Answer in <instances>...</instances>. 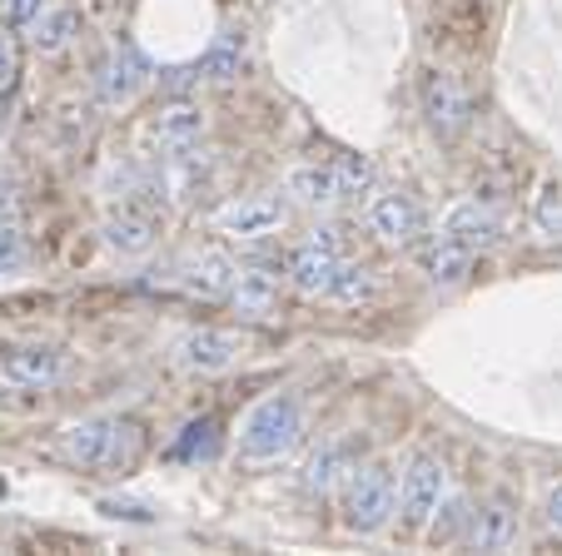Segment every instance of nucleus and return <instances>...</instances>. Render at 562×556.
I'll return each instance as SVG.
<instances>
[{
    "mask_svg": "<svg viewBox=\"0 0 562 556\" xmlns=\"http://www.w3.org/2000/svg\"><path fill=\"white\" fill-rule=\"evenodd\" d=\"M548 517H552V526H558V532H562V487H558V492H552V502H548Z\"/></svg>",
    "mask_w": 562,
    "mask_h": 556,
    "instance_id": "obj_30",
    "label": "nucleus"
},
{
    "mask_svg": "<svg viewBox=\"0 0 562 556\" xmlns=\"http://www.w3.org/2000/svg\"><path fill=\"white\" fill-rule=\"evenodd\" d=\"M393 512V477L389 467H363L349 477V526L353 532H379Z\"/></svg>",
    "mask_w": 562,
    "mask_h": 556,
    "instance_id": "obj_7",
    "label": "nucleus"
},
{
    "mask_svg": "<svg viewBox=\"0 0 562 556\" xmlns=\"http://www.w3.org/2000/svg\"><path fill=\"white\" fill-rule=\"evenodd\" d=\"M65 348L55 343H15L0 348V378L15 388H55L65 378Z\"/></svg>",
    "mask_w": 562,
    "mask_h": 556,
    "instance_id": "obj_4",
    "label": "nucleus"
},
{
    "mask_svg": "<svg viewBox=\"0 0 562 556\" xmlns=\"http://www.w3.org/2000/svg\"><path fill=\"white\" fill-rule=\"evenodd\" d=\"M65 452L90 473H125L145 452V428L130 418H90L80 428H70Z\"/></svg>",
    "mask_w": 562,
    "mask_h": 556,
    "instance_id": "obj_1",
    "label": "nucleus"
},
{
    "mask_svg": "<svg viewBox=\"0 0 562 556\" xmlns=\"http://www.w3.org/2000/svg\"><path fill=\"white\" fill-rule=\"evenodd\" d=\"M349 473V457H344V447H324L314 462H308V473H304V487L308 492H329L339 477Z\"/></svg>",
    "mask_w": 562,
    "mask_h": 556,
    "instance_id": "obj_22",
    "label": "nucleus"
},
{
    "mask_svg": "<svg viewBox=\"0 0 562 556\" xmlns=\"http://www.w3.org/2000/svg\"><path fill=\"white\" fill-rule=\"evenodd\" d=\"M25 259V243L15 229H0V269H15V263Z\"/></svg>",
    "mask_w": 562,
    "mask_h": 556,
    "instance_id": "obj_29",
    "label": "nucleus"
},
{
    "mask_svg": "<svg viewBox=\"0 0 562 556\" xmlns=\"http://www.w3.org/2000/svg\"><path fill=\"white\" fill-rule=\"evenodd\" d=\"M424 273H428V284H438V288H453V284H463L468 273H473V249H463L458 239H438V243H428L424 249Z\"/></svg>",
    "mask_w": 562,
    "mask_h": 556,
    "instance_id": "obj_17",
    "label": "nucleus"
},
{
    "mask_svg": "<svg viewBox=\"0 0 562 556\" xmlns=\"http://www.w3.org/2000/svg\"><path fill=\"white\" fill-rule=\"evenodd\" d=\"M344 263H349V259H344L339 229H318L314 239L294 249V259H289V279H294L299 294L329 298V288H334V279H339Z\"/></svg>",
    "mask_w": 562,
    "mask_h": 556,
    "instance_id": "obj_3",
    "label": "nucleus"
},
{
    "mask_svg": "<svg viewBox=\"0 0 562 556\" xmlns=\"http://www.w3.org/2000/svg\"><path fill=\"white\" fill-rule=\"evenodd\" d=\"M468 517H473V512H468V502H448L443 507V522H434V542H453V536L468 526Z\"/></svg>",
    "mask_w": 562,
    "mask_h": 556,
    "instance_id": "obj_27",
    "label": "nucleus"
},
{
    "mask_svg": "<svg viewBox=\"0 0 562 556\" xmlns=\"http://www.w3.org/2000/svg\"><path fill=\"white\" fill-rule=\"evenodd\" d=\"M180 284L190 288V294L220 298V294H229V284H234V263L224 259V253H214V249L190 253V259L180 263Z\"/></svg>",
    "mask_w": 562,
    "mask_h": 556,
    "instance_id": "obj_15",
    "label": "nucleus"
},
{
    "mask_svg": "<svg viewBox=\"0 0 562 556\" xmlns=\"http://www.w3.org/2000/svg\"><path fill=\"white\" fill-rule=\"evenodd\" d=\"M443 234L477 253V249H493V243L503 239V219L493 209H483V204H458V209L448 214Z\"/></svg>",
    "mask_w": 562,
    "mask_h": 556,
    "instance_id": "obj_14",
    "label": "nucleus"
},
{
    "mask_svg": "<svg viewBox=\"0 0 562 556\" xmlns=\"http://www.w3.org/2000/svg\"><path fill=\"white\" fill-rule=\"evenodd\" d=\"M532 219H538V229L548 234V239H562V184L558 179H548L542 194L532 200Z\"/></svg>",
    "mask_w": 562,
    "mask_h": 556,
    "instance_id": "obj_23",
    "label": "nucleus"
},
{
    "mask_svg": "<svg viewBox=\"0 0 562 556\" xmlns=\"http://www.w3.org/2000/svg\"><path fill=\"white\" fill-rule=\"evenodd\" d=\"M518 542V512H513V502H488L483 512L468 517V546L473 552H508V546Z\"/></svg>",
    "mask_w": 562,
    "mask_h": 556,
    "instance_id": "obj_12",
    "label": "nucleus"
},
{
    "mask_svg": "<svg viewBox=\"0 0 562 556\" xmlns=\"http://www.w3.org/2000/svg\"><path fill=\"white\" fill-rule=\"evenodd\" d=\"M329 298H339V304H363V298H373V273L359 269V263H344Z\"/></svg>",
    "mask_w": 562,
    "mask_h": 556,
    "instance_id": "obj_24",
    "label": "nucleus"
},
{
    "mask_svg": "<svg viewBox=\"0 0 562 556\" xmlns=\"http://www.w3.org/2000/svg\"><path fill=\"white\" fill-rule=\"evenodd\" d=\"M443 492H448L443 462L414 457V462H408V473H404V487H398V512H404V522H408V526H424L428 517L438 512Z\"/></svg>",
    "mask_w": 562,
    "mask_h": 556,
    "instance_id": "obj_6",
    "label": "nucleus"
},
{
    "mask_svg": "<svg viewBox=\"0 0 562 556\" xmlns=\"http://www.w3.org/2000/svg\"><path fill=\"white\" fill-rule=\"evenodd\" d=\"M190 452H214V422L210 418L184 428V442L175 447V457H190Z\"/></svg>",
    "mask_w": 562,
    "mask_h": 556,
    "instance_id": "obj_26",
    "label": "nucleus"
},
{
    "mask_svg": "<svg viewBox=\"0 0 562 556\" xmlns=\"http://www.w3.org/2000/svg\"><path fill=\"white\" fill-rule=\"evenodd\" d=\"M15 70H21V50H15L11 25H0V90L15 80Z\"/></svg>",
    "mask_w": 562,
    "mask_h": 556,
    "instance_id": "obj_28",
    "label": "nucleus"
},
{
    "mask_svg": "<svg viewBox=\"0 0 562 556\" xmlns=\"http://www.w3.org/2000/svg\"><path fill=\"white\" fill-rule=\"evenodd\" d=\"M145 84H149L145 55H139L135 45H120V50H110L105 65H100L95 95H100V105H130V100H135Z\"/></svg>",
    "mask_w": 562,
    "mask_h": 556,
    "instance_id": "obj_8",
    "label": "nucleus"
},
{
    "mask_svg": "<svg viewBox=\"0 0 562 556\" xmlns=\"http://www.w3.org/2000/svg\"><path fill=\"white\" fill-rule=\"evenodd\" d=\"M424 115H428V125H434L438 139H458V135H463V125H468V95L458 90L453 75H443V70L428 75V84H424Z\"/></svg>",
    "mask_w": 562,
    "mask_h": 556,
    "instance_id": "obj_9",
    "label": "nucleus"
},
{
    "mask_svg": "<svg viewBox=\"0 0 562 556\" xmlns=\"http://www.w3.org/2000/svg\"><path fill=\"white\" fill-rule=\"evenodd\" d=\"M299 438H304V412H299V402L294 398H265L245 418L239 452H245V462H279L299 447Z\"/></svg>",
    "mask_w": 562,
    "mask_h": 556,
    "instance_id": "obj_2",
    "label": "nucleus"
},
{
    "mask_svg": "<svg viewBox=\"0 0 562 556\" xmlns=\"http://www.w3.org/2000/svg\"><path fill=\"white\" fill-rule=\"evenodd\" d=\"M234 353H239V343H234V333H224V328H194V333H184L180 348H175L180 367H190V373H224V367L234 363Z\"/></svg>",
    "mask_w": 562,
    "mask_h": 556,
    "instance_id": "obj_11",
    "label": "nucleus"
},
{
    "mask_svg": "<svg viewBox=\"0 0 562 556\" xmlns=\"http://www.w3.org/2000/svg\"><path fill=\"white\" fill-rule=\"evenodd\" d=\"M369 229L379 234L383 243L404 249V243H414L418 234H424V209H418L408 194H379V200L369 204Z\"/></svg>",
    "mask_w": 562,
    "mask_h": 556,
    "instance_id": "obj_10",
    "label": "nucleus"
},
{
    "mask_svg": "<svg viewBox=\"0 0 562 556\" xmlns=\"http://www.w3.org/2000/svg\"><path fill=\"white\" fill-rule=\"evenodd\" d=\"M41 11H45L41 0H5V5H0V25H11V31H31V21Z\"/></svg>",
    "mask_w": 562,
    "mask_h": 556,
    "instance_id": "obj_25",
    "label": "nucleus"
},
{
    "mask_svg": "<svg viewBox=\"0 0 562 556\" xmlns=\"http://www.w3.org/2000/svg\"><path fill=\"white\" fill-rule=\"evenodd\" d=\"M289 219V204L279 194H239L214 214V229L229 234V239H265L279 224Z\"/></svg>",
    "mask_w": 562,
    "mask_h": 556,
    "instance_id": "obj_5",
    "label": "nucleus"
},
{
    "mask_svg": "<svg viewBox=\"0 0 562 556\" xmlns=\"http://www.w3.org/2000/svg\"><path fill=\"white\" fill-rule=\"evenodd\" d=\"M289 194H294L299 204H314V209L349 200V194H344V174H339V164H308V169H294V174H289Z\"/></svg>",
    "mask_w": 562,
    "mask_h": 556,
    "instance_id": "obj_16",
    "label": "nucleus"
},
{
    "mask_svg": "<svg viewBox=\"0 0 562 556\" xmlns=\"http://www.w3.org/2000/svg\"><path fill=\"white\" fill-rule=\"evenodd\" d=\"M149 129H155V139H159L165 149L194 145V139H200V129H204V115L190 105V100H170V105L155 115V125H149Z\"/></svg>",
    "mask_w": 562,
    "mask_h": 556,
    "instance_id": "obj_19",
    "label": "nucleus"
},
{
    "mask_svg": "<svg viewBox=\"0 0 562 556\" xmlns=\"http://www.w3.org/2000/svg\"><path fill=\"white\" fill-rule=\"evenodd\" d=\"M155 234H159V224L149 209H120V214H110V224H105V243L115 253H145L149 243H155Z\"/></svg>",
    "mask_w": 562,
    "mask_h": 556,
    "instance_id": "obj_18",
    "label": "nucleus"
},
{
    "mask_svg": "<svg viewBox=\"0 0 562 556\" xmlns=\"http://www.w3.org/2000/svg\"><path fill=\"white\" fill-rule=\"evenodd\" d=\"M75 31H80V15H75L70 5H50V11H41L31 21V41H35V50H41V55L65 50Z\"/></svg>",
    "mask_w": 562,
    "mask_h": 556,
    "instance_id": "obj_20",
    "label": "nucleus"
},
{
    "mask_svg": "<svg viewBox=\"0 0 562 556\" xmlns=\"http://www.w3.org/2000/svg\"><path fill=\"white\" fill-rule=\"evenodd\" d=\"M229 304L249 318H265L269 308L279 304V273L265 269V263H249V269H234L229 284Z\"/></svg>",
    "mask_w": 562,
    "mask_h": 556,
    "instance_id": "obj_13",
    "label": "nucleus"
},
{
    "mask_svg": "<svg viewBox=\"0 0 562 556\" xmlns=\"http://www.w3.org/2000/svg\"><path fill=\"white\" fill-rule=\"evenodd\" d=\"M190 70H194V80H214V84L239 80V75H245V45H239V41H220L200 65H190Z\"/></svg>",
    "mask_w": 562,
    "mask_h": 556,
    "instance_id": "obj_21",
    "label": "nucleus"
}]
</instances>
